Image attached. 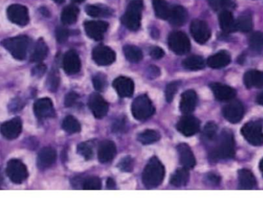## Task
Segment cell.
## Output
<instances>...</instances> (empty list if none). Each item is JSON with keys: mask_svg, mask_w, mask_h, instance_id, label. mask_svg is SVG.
<instances>
[{"mask_svg": "<svg viewBox=\"0 0 263 198\" xmlns=\"http://www.w3.org/2000/svg\"><path fill=\"white\" fill-rule=\"evenodd\" d=\"M56 160V151L52 147H44L39 153L37 164L42 170L49 168Z\"/></svg>", "mask_w": 263, "mask_h": 198, "instance_id": "cell-22", "label": "cell"}, {"mask_svg": "<svg viewBox=\"0 0 263 198\" xmlns=\"http://www.w3.org/2000/svg\"><path fill=\"white\" fill-rule=\"evenodd\" d=\"M101 187H102V182L100 179L95 177H88L84 180L82 185V188L84 190H100Z\"/></svg>", "mask_w": 263, "mask_h": 198, "instance_id": "cell-42", "label": "cell"}, {"mask_svg": "<svg viewBox=\"0 0 263 198\" xmlns=\"http://www.w3.org/2000/svg\"><path fill=\"white\" fill-rule=\"evenodd\" d=\"M216 145L210 153L212 160H225L235 155V141L233 134L229 131H222L217 137Z\"/></svg>", "mask_w": 263, "mask_h": 198, "instance_id": "cell-1", "label": "cell"}, {"mask_svg": "<svg viewBox=\"0 0 263 198\" xmlns=\"http://www.w3.org/2000/svg\"><path fill=\"white\" fill-rule=\"evenodd\" d=\"M116 147L111 141H104L101 143L98 150V158L101 163H108L115 157Z\"/></svg>", "mask_w": 263, "mask_h": 198, "instance_id": "cell-23", "label": "cell"}, {"mask_svg": "<svg viewBox=\"0 0 263 198\" xmlns=\"http://www.w3.org/2000/svg\"><path fill=\"white\" fill-rule=\"evenodd\" d=\"M35 114L40 119L53 118L55 116L53 104L50 98L45 97L38 100L33 107Z\"/></svg>", "mask_w": 263, "mask_h": 198, "instance_id": "cell-17", "label": "cell"}, {"mask_svg": "<svg viewBox=\"0 0 263 198\" xmlns=\"http://www.w3.org/2000/svg\"><path fill=\"white\" fill-rule=\"evenodd\" d=\"M7 17L12 23L20 27H25L30 22L28 9L20 4L10 6L7 9Z\"/></svg>", "mask_w": 263, "mask_h": 198, "instance_id": "cell-9", "label": "cell"}, {"mask_svg": "<svg viewBox=\"0 0 263 198\" xmlns=\"http://www.w3.org/2000/svg\"><path fill=\"white\" fill-rule=\"evenodd\" d=\"M1 44L15 59L23 60L27 56L30 39L27 36H19L6 39L3 40Z\"/></svg>", "mask_w": 263, "mask_h": 198, "instance_id": "cell-4", "label": "cell"}, {"mask_svg": "<svg viewBox=\"0 0 263 198\" xmlns=\"http://www.w3.org/2000/svg\"><path fill=\"white\" fill-rule=\"evenodd\" d=\"M79 10L75 6H68L62 12L61 21L64 25H72L77 21Z\"/></svg>", "mask_w": 263, "mask_h": 198, "instance_id": "cell-31", "label": "cell"}, {"mask_svg": "<svg viewBox=\"0 0 263 198\" xmlns=\"http://www.w3.org/2000/svg\"><path fill=\"white\" fill-rule=\"evenodd\" d=\"M160 69H159L158 66H150L147 69V74L150 79H155L160 76Z\"/></svg>", "mask_w": 263, "mask_h": 198, "instance_id": "cell-52", "label": "cell"}, {"mask_svg": "<svg viewBox=\"0 0 263 198\" xmlns=\"http://www.w3.org/2000/svg\"><path fill=\"white\" fill-rule=\"evenodd\" d=\"M214 96L219 101H230L236 95V91L227 85L214 83L210 85Z\"/></svg>", "mask_w": 263, "mask_h": 198, "instance_id": "cell-20", "label": "cell"}, {"mask_svg": "<svg viewBox=\"0 0 263 198\" xmlns=\"http://www.w3.org/2000/svg\"><path fill=\"white\" fill-rule=\"evenodd\" d=\"M256 102L261 106H263V91L257 96Z\"/></svg>", "mask_w": 263, "mask_h": 198, "instance_id": "cell-57", "label": "cell"}, {"mask_svg": "<svg viewBox=\"0 0 263 198\" xmlns=\"http://www.w3.org/2000/svg\"><path fill=\"white\" fill-rule=\"evenodd\" d=\"M109 24L104 21H86L84 23L85 31L88 37L99 41L103 39Z\"/></svg>", "mask_w": 263, "mask_h": 198, "instance_id": "cell-14", "label": "cell"}, {"mask_svg": "<svg viewBox=\"0 0 263 198\" xmlns=\"http://www.w3.org/2000/svg\"><path fill=\"white\" fill-rule=\"evenodd\" d=\"M165 53L163 49L160 48L159 46H154L150 50V56L155 59V60H159L164 56Z\"/></svg>", "mask_w": 263, "mask_h": 198, "instance_id": "cell-51", "label": "cell"}, {"mask_svg": "<svg viewBox=\"0 0 263 198\" xmlns=\"http://www.w3.org/2000/svg\"><path fill=\"white\" fill-rule=\"evenodd\" d=\"M189 178V171H188V169L183 167V168L178 169L173 173L170 182L175 187H183V186H185L188 183Z\"/></svg>", "mask_w": 263, "mask_h": 198, "instance_id": "cell-33", "label": "cell"}, {"mask_svg": "<svg viewBox=\"0 0 263 198\" xmlns=\"http://www.w3.org/2000/svg\"><path fill=\"white\" fill-rule=\"evenodd\" d=\"M179 84H180L179 82L175 81V82H172V83L167 85L166 89V98L167 102L170 103L173 101V98H174V96L177 92L178 89H179Z\"/></svg>", "mask_w": 263, "mask_h": 198, "instance_id": "cell-45", "label": "cell"}, {"mask_svg": "<svg viewBox=\"0 0 263 198\" xmlns=\"http://www.w3.org/2000/svg\"><path fill=\"white\" fill-rule=\"evenodd\" d=\"M53 1H54L55 3H56V4H63L65 0H53Z\"/></svg>", "mask_w": 263, "mask_h": 198, "instance_id": "cell-60", "label": "cell"}, {"mask_svg": "<svg viewBox=\"0 0 263 198\" xmlns=\"http://www.w3.org/2000/svg\"><path fill=\"white\" fill-rule=\"evenodd\" d=\"M180 163L186 169H192L196 165V158L190 147L186 144H179L177 147Z\"/></svg>", "mask_w": 263, "mask_h": 198, "instance_id": "cell-24", "label": "cell"}, {"mask_svg": "<svg viewBox=\"0 0 263 198\" xmlns=\"http://www.w3.org/2000/svg\"><path fill=\"white\" fill-rule=\"evenodd\" d=\"M143 0H132L122 18L123 25L131 31H137L141 26Z\"/></svg>", "mask_w": 263, "mask_h": 198, "instance_id": "cell-3", "label": "cell"}, {"mask_svg": "<svg viewBox=\"0 0 263 198\" xmlns=\"http://www.w3.org/2000/svg\"><path fill=\"white\" fill-rule=\"evenodd\" d=\"M49 52L47 45L43 39H40L35 45L33 53L30 56L32 63H40L46 59Z\"/></svg>", "mask_w": 263, "mask_h": 198, "instance_id": "cell-30", "label": "cell"}, {"mask_svg": "<svg viewBox=\"0 0 263 198\" xmlns=\"http://www.w3.org/2000/svg\"><path fill=\"white\" fill-rule=\"evenodd\" d=\"M94 88L96 90L102 91L107 85L106 77L102 73H98L92 79Z\"/></svg>", "mask_w": 263, "mask_h": 198, "instance_id": "cell-46", "label": "cell"}, {"mask_svg": "<svg viewBox=\"0 0 263 198\" xmlns=\"http://www.w3.org/2000/svg\"><path fill=\"white\" fill-rule=\"evenodd\" d=\"M112 86L121 97H130L134 94V83L129 78L125 76L116 78Z\"/></svg>", "mask_w": 263, "mask_h": 198, "instance_id": "cell-19", "label": "cell"}, {"mask_svg": "<svg viewBox=\"0 0 263 198\" xmlns=\"http://www.w3.org/2000/svg\"><path fill=\"white\" fill-rule=\"evenodd\" d=\"M209 5L214 10H217V0H208Z\"/></svg>", "mask_w": 263, "mask_h": 198, "instance_id": "cell-58", "label": "cell"}, {"mask_svg": "<svg viewBox=\"0 0 263 198\" xmlns=\"http://www.w3.org/2000/svg\"><path fill=\"white\" fill-rule=\"evenodd\" d=\"M89 107L94 117L98 119L103 118L109 111V104L98 93L91 95L89 100Z\"/></svg>", "mask_w": 263, "mask_h": 198, "instance_id": "cell-15", "label": "cell"}, {"mask_svg": "<svg viewBox=\"0 0 263 198\" xmlns=\"http://www.w3.org/2000/svg\"><path fill=\"white\" fill-rule=\"evenodd\" d=\"M218 127L215 123L209 122L205 126L202 135L207 141H212L217 138Z\"/></svg>", "mask_w": 263, "mask_h": 198, "instance_id": "cell-41", "label": "cell"}, {"mask_svg": "<svg viewBox=\"0 0 263 198\" xmlns=\"http://www.w3.org/2000/svg\"><path fill=\"white\" fill-rule=\"evenodd\" d=\"M170 50L178 55H184L189 53L191 48L190 41L187 35L183 32H173L168 38Z\"/></svg>", "mask_w": 263, "mask_h": 198, "instance_id": "cell-8", "label": "cell"}, {"mask_svg": "<svg viewBox=\"0 0 263 198\" xmlns=\"http://www.w3.org/2000/svg\"><path fill=\"white\" fill-rule=\"evenodd\" d=\"M244 138L254 146L263 145L262 124L260 121H250L241 130Z\"/></svg>", "mask_w": 263, "mask_h": 198, "instance_id": "cell-6", "label": "cell"}, {"mask_svg": "<svg viewBox=\"0 0 263 198\" xmlns=\"http://www.w3.org/2000/svg\"><path fill=\"white\" fill-rule=\"evenodd\" d=\"M244 84L247 88H263V72L249 70L243 77Z\"/></svg>", "mask_w": 263, "mask_h": 198, "instance_id": "cell-28", "label": "cell"}, {"mask_svg": "<svg viewBox=\"0 0 263 198\" xmlns=\"http://www.w3.org/2000/svg\"><path fill=\"white\" fill-rule=\"evenodd\" d=\"M69 33L67 29L64 27H58L56 29V40L59 43H63L69 38Z\"/></svg>", "mask_w": 263, "mask_h": 198, "instance_id": "cell-49", "label": "cell"}, {"mask_svg": "<svg viewBox=\"0 0 263 198\" xmlns=\"http://www.w3.org/2000/svg\"><path fill=\"white\" fill-rule=\"evenodd\" d=\"M63 69L68 74H76L80 71L81 61L77 53L69 50L65 54L63 61Z\"/></svg>", "mask_w": 263, "mask_h": 198, "instance_id": "cell-18", "label": "cell"}, {"mask_svg": "<svg viewBox=\"0 0 263 198\" xmlns=\"http://www.w3.org/2000/svg\"><path fill=\"white\" fill-rule=\"evenodd\" d=\"M231 62V56L228 52L222 50L212 55L208 59L207 64L212 69H221L228 66Z\"/></svg>", "mask_w": 263, "mask_h": 198, "instance_id": "cell-26", "label": "cell"}, {"mask_svg": "<svg viewBox=\"0 0 263 198\" xmlns=\"http://www.w3.org/2000/svg\"><path fill=\"white\" fill-rule=\"evenodd\" d=\"M188 14L186 9L181 6H176L170 10L169 21L174 27H181L187 20Z\"/></svg>", "mask_w": 263, "mask_h": 198, "instance_id": "cell-27", "label": "cell"}, {"mask_svg": "<svg viewBox=\"0 0 263 198\" xmlns=\"http://www.w3.org/2000/svg\"><path fill=\"white\" fill-rule=\"evenodd\" d=\"M22 129H23V124L21 119L16 118L4 123L0 127V133L5 138L14 140L20 136Z\"/></svg>", "mask_w": 263, "mask_h": 198, "instance_id": "cell-16", "label": "cell"}, {"mask_svg": "<svg viewBox=\"0 0 263 198\" xmlns=\"http://www.w3.org/2000/svg\"><path fill=\"white\" fill-rule=\"evenodd\" d=\"M259 169H260V171H261V174H262V177H263V158L261 159V161H260Z\"/></svg>", "mask_w": 263, "mask_h": 198, "instance_id": "cell-59", "label": "cell"}, {"mask_svg": "<svg viewBox=\"0 0 263 198\" xmlns=\"http://www.w3.org/2000/svg\"><path fill=\"white\" fill-rule=\"evenodd\" d=\"M238 185L241 190H252L256 187L257 182L253 173L247 169L238 170Z\"/></svg>", "mask_w": 263, "mask_h": 198, "instance_id": "cell-25", "label": "cell"}, {"mask_svg": "<svg viewBox=\"0 0 263 198\" xmlns=\"http://www.w3.org/2000/svg\"><path fill=\"white\" fill-rule=\"evenodd\" d=\"M236 7L235 0H217V10L222 9V10H229L232 11Z\"/></svg>", "mask_w": 263, "mask_h": 198, "instance_id": "cell-48", "label": "cell"}, {"mask_svg": "<svg viewBox=\"0 0 263 198\" xmlns=\"http://www.w3.org/2000/svg\"><path fill=\"white\" fill-rule=\"evenodd\" d=\"M153 9L157 17L161 20H168L171 9L166 0H153Z\"/></svg>", "mask_w": 263, "mask_h": 198, "instance_id": "cell-34", "label": "cell"}, {"mask_svg": "<svg viewBox=\"0 0 263 198\" xmlns=\"http://www.w3.org/2000/svg\"><path fill=\"white\" fill-rule=\"evenodd\" d=\"M244 107L242 103L238 101H232L224 107L222 114L225 120L232 123L237 124L242 121L244 116Z\"/></svg>", "mask_w": 263, "mask_h": 198, "instance_id": "cell-12", "label": "cell"}, {"mask_svg": "<svg viewBox=\"0 0 263 198\" xmlns=\"http://www.w3.org/2000/svg\"><path fill=\"white\" fill-rule=\"evenodd\" d=\"M191 34L199 44H204L211 37V30L207 23L200 20H195L190 26Z\"/></svg>", "mask_w": 263, "mask_h": 198, "instance_id": "cell-11", "label": "cell"}, {"mask_svg": "<svg viewBox=\"0 0 263 198\" xmlns=\"http://www.w3.org/2000/svg\"><path fill=\"white\" fill-rule=\"evenodd\" d=\"M183 65L190 70H200L205 67V60L202 56H191L183 60Z\"/></svg>", "mask_w": 263, "mask_h": 198, "instance_id": "cell-35", "label": "cell"}, {"mask_svg": "<svg viewBox=\"0 0 263 198\" xmlns=\"http://www.w3.org/2000/svg\"><path fill=\"white\" fill-rule=\"evenodd\" d=\"M7 176L12 182L20 184L27 180L28 177V170L21 160L12 159L7 164Z\"/></svg>", "mask_w": 263, "mask_h": 198, "instance_id": "cell-7", "label": "cell"}, {"mask_svg": "<svg viewBox=\"0 0 263 198\" xmlns=\"http://www.w3.org/2000/svg\"><path fill=\"white\" fill-rule=\"evenodd\" d=\"M118 167L122 171L129 173L134 169V160L130 157H124L118 163Z\"/></svg>", "mask_w": 263, "mask_h": 198, "instance_id": "cell-47", "label": "cell"}, {"mask_svg": "<svg viewBox=\"0 0 263 198\" xmlns=\"http://www.w3.org/2000/svg\"><path fill=\"white\" fill-rule=\"evenodd\" d=\"M165 177V168L157 157L150 159L143 173V183L147 189H153L161 184Z\"/></svg>", "mask_w": 263, "mask_h": 198, "instance_id": "cell-2", "label": "cell"}, {"mask_svg": "<svg viewBox=\"0 0 263 198\" xmlns=\"http://www.w3.org/2000/svg\"><path fill=\"white\" fill-rule=\"evenodd\" d=\"M77 152L86 160H91L93 157V150L88 143L83 142L79 144L77 147Z\"/></svg>", "mask_w": 263, "mask_h": 198, "instance_id": "cell-44", "label": "cell"}, {"mask_svg": "<svg viewBox=\"0 0 263 198\" xmlns=\"http://www.w3.org/2000/svg\"><path fill=\"white\" fill-rule=\"evenodd\" d=\"M86 13L92 17H109L112 14V10L108 7L89 5L86 7Z\"/></svg>", "mask_w": 263, "mask_h": 198, "instance_id": "cell-38", "label": "cell"}, {"mask_svg": "<svg viewBox=\"0 0 263 198\" xmlns=\"http://www.w3.org/2000/svg\"><path fill=\"white\" fill-rule=\"evenodd\" d=\"M155 112L153 103L147 95H141L136 98L132 104V113L138 121H145L151 118Z\"/></svg>", "mask_w": 263, "mask_h": 198, "instance_id": "cell-5", "label": "cell"}, {"mask_svg": "<svg viewBox=\"0 0 263 198\" xmlns=\"http://www.w3.org/2000/svg\"><path fill=\"white\" fill-rule=\"evenodd\" d=\"M124 121H118L115 123L113 127H112V131H117V132H120L122 130H124Z\"/></svg>", "mask_w": 263, "mask_h": 198, "instance_id": "cell-54", "label": "cell"}, {"mask_svg": "<svg viewBox=\"0 0 263 198\" xmlns=\"http://www.w3.org/2000/svg\"><path fill=\"white\" fill-rule=\"evenodd\" d=\"M220 28L225 33H229L235 31V22L232 12L229 10H222L219 15Z\"/></svg>", "mask_w": 263, "mask_h": 198, "instance_id": "cell-29", "label": "cell"}, {"mask_svg": "<svg viewBox=\"0 0 263 198\" xmlns=\"http://www.w3.org/2000/svg\"><path fill=\"white\" fill-rule=\"evenodd\" d=\"M75 3H77V4H81V3L84 2L85 0H73Z\"/></svg>", "mask_w": 263, "mask_h": 198, "instance_id": "cell-61", "label": "cell"}, {"mask_svg": "<svg viewBox=\"0 0 263 198\" xmlns=\"http://www.w3.org/2000/svg\"><path fill=\"white\" fill-rule=\"evenodd\" d=\"M123 53L125 58L131 63H138L143 59L141 50L137 46L126 45L123 47Z\"/></svg>", "mask_w": 263, "mask_h": 198, "instance_id": "cell-36", "label": "cell"}, {"mask_svg": "<svg viewBox=\"0 0 263 198\" xmlns=\"http://www.w3.org/2000/svg\"><path fill=\"white\" fill-rule=\"evenodd\" d=\"M176 127L178 131L185 137H192L199 132L200 121L195 117L188 114L179 120Z\"/></svg>", "mask_w": 263, "mask_h": 198, "instance_id": "cell-10", "label": "cell"}, {"mask_svg": "<svg viewBox=\"0 0 263 198\" xmlns=\"http://www.w3.org/2000/svg\"><path fill=\"white\" fill-rule=\"evenodd\" d=\"M106 187L107 188L109 189V190H112V189L115 188V180H114L113 179L111 178V177H109V178L106 181Z\"/></svg>", "mask_w": 263, "mask_h": 198, "instance_id": "cell-56", "label": "cell"}, {"mask_svg": "<svg viewBox=\"0 0 263 198\" xmlns=\"http://www.w3.org/2000/svg\"><path fill=\"white\" fill-rule=\"evenodd\" d=\"M197 95L194 90L185 91L182 94L179 109L183 114L188 115L193 113L197 105Z\"/></svg>", "mask_w": 263, "mask_h": 198, "instance_id": "cell-21", "label": "cell"}, {"mask_svg": "<svg viewBox=\"0 0 263 198\" xmlns=\"http://www.w3.org/2000/svg\"><path fill=\"white\" fill-rule=\"evenodd\" d=\"M62 127L69 134H75L81 131L80 124L73 116H67L63 121Z\"/></svg>", "mask_w": 263, "mask_h": 198, "instance_id": "cell-39", "label": "cell"}, {"mask_svg": "<svg viewBox=\"0 0 263 198\" xmlns=\"http://www.w3.org/2000/svg\"><path fill=\"white\" fill-rule=\"evenodd\" d=\"M46 70V66H45L44 64H43V63H40V64L37 65V66H35L34 69H33V71H32V73H33V76L40 77V76L44 74Z\"/></svg>", "mask_w": 263, "mask_h": 198, "instance_id": "cell-53", "label": "cell"}, {"mask_svg": "<svg viewBox=\"0 0 263 198\" xmlns=\"http://www.w3.org/2000/svg\"><path fill=\"white\" fill-rule=\"evenodd\" d=\"M59 85V73L55 69L50 72L47 79V87L52 92H56Z\"/></svg>", "mask_w": 263, "mask_h": 198, "instance_id": "cell-43", "label": "cell"}, {"mask_svg": "<svg viewBox=\"0 0 263 198\" xmlns=\"http://www.w3.org/2000/svg\"><path fill=\"white\" fill-rule=\"evenodd\" d=\"M253 27L252 18L251 15L248 14H242L235 20V31L242 32V33H248L251 31Z\"/></svg>", "mask_w": 263, "mask_h": 198, "instance_id": "cell-32", "label": "cell"}, {"mask_svg": "<svg viewBox=\"0 0 263 198\" xmlns=\"http://www.w3.org/2000/svg\"><path fill=\"white\" fill-rule=\"evenodd\" d=\"M160 134L158 131L147 130L138 135V141L143 144H152L160 141Z\"/></svg>", "mask_w": 263, "mask_h": 198, "instance_id": "cell-37", "label": "cell"}, {"mask_svg": "<svg viewBox=\"0 0 263 198\" xmlns=\"http://www.w3.org/2000/svg\"><path fill=\"white\" fill-rule=\"evenodd\" d=\"M251 50L255 52H261L263 50V33L262 32H255L250 36L248 40Z\"/></svg>", "mask_w": 263, "mask_h": 198, "instance_id": "cell-40", "label": "cell"}, {"mask_svg": "<svg viewBox=\"0 0 263 198\" xmlns=\"http://www.w3.org/2000/svg\"><path fill=\"white\" fill-rule=\"evenodd\" d=\"M78 99H79V95L77 93L74 92H69L65 97V106L66 108L73 107L77 102Z\"/></svg>", "mask_w": 263, "mask_h": 198, "instance_id": "cell-50", "label": "cell"}, {"mask_svg": "<svg viewBox=\"0 0 263 198\" xmlns=\"http://www.w3.org/2000/svg\"><path fill=\"white\" fill-rule=\"evenodd\" d=\"M92 59L99 66H108L115 60V53L108 46L99 45L92 50Z\"/></svg>", "mask_w": 263, "mask_h": 198, "instance_id": "cell-13", "label": "cell"}, {"mask_svg": "<svg viewBox=\"0 0 263 198\" xmlns=\"http://www.w3.org/2000/svg\"><path fill=\"white\" fill-rule=\"evenodd\" d=\"M207 180L209 181L212 182L213 183H219V177H218L216 174H213V173H209L207 176Z\"/></svg>", "mask_w": 263, "mask_h": 198, "instance_id": "cell-55", "label": "cell"}]
</instances>
